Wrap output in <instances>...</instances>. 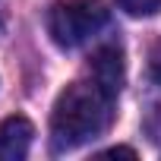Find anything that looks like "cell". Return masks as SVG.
<instances>
[{
	"label": "cell",
	"mask_w": 161,
	"mask_h": 161,
	"mask_svg": "<svg viewBox=\"0 0 161 161\" xmlns=\"http://www.w3.org/2000/svg\"><path fill=\"white\" fill-rule=\"evenodd\" d=\"M145 133H148L152 142H161V104L152 108V114H148V120H145Z\"/></svg>",
	"instance_id": "8992f818"
},
{
	"label": "cell",
	"mask_w": 161,
	"mask_h": 161,
	"mask_svg": "<svg viewBox=\"0 0 161 161\" xmlns=\"http://www.w3.org/2000/svg\"><path fill=\"white\" fill-rule=\"evenodd\" d=\"M35 126L29 117H7L0 120V161H22L32 148Z\"/></svg>",
	"instance_id": "277c9868"
},
{
	"label": "cell",
	"mask_w": 161,
	"mask_h": 161,
	"mask_svg": "<svg viewBox=\"0 0 161 161\" xmlns=\"http://www.w3.org/2000/svg\"><path fill=\"white\" fill-rule=\"evenodd\" d=\"M108 22V10L98 0H60L47 10V35L57 47L86 44Z\"/></svg>",
	"instance_id": "7a4b0ae2"
},
{
	"label": "cell",
	"mask_w": 161,
	"mask_h": 161,
	"mask_svg": "<svg viewBox=\"0 0 161 161\" xmlns=\"http://www.w3.org/2000/svg\"><path fill=\"white\" fill-rule=\"evenodd\" d=\"M152 76L161 82V41L155 44V51H152Z\"/></svg>",
	"instance_id": "52a82bcc"
},
{
	"label": "cell",
	"mask_w": 161,
	"mask_h": 161,
	"mask_svg": "<svg viewBox=\"0 0 161 161\" xmlns=\"http://www.w3.org/2000/svg\"><path fill=\"white\" fill-rule=\"evenodd\" d=\"M114 95H108L95 79L92 82H69L51 111V145L54 152H73L98 139L111 126Z\"/></svg>",
	"instance_id": "6da1fadb"
},
{
	"label": "cell",
	"mask_w": 161,
	"mask_h": 161,
	"mask_svg": "<svg viewBox=\"0 0 161 161\" xmlns=\"http://www.w3.org/2000/svg\"><path fill=\"white\" fill-rule=\"evenodd\" d=\"M101 158H136V152H133V148H123V145H117V148H108V152H101Z\"/></svg>",
	"instance_id": "ba28073f"
},
{
	"label": "cell",
	"mask_w": 161,
	"mask_h": 161,
	"mask_svg": "<svg viewBox=\"0 0 161 161\" xmlns=\"http://www.w3.org/2000/svg\"><path fill=\"white\" fill-rule=\"evenodd\" d=\"M89 69H92V79L117 98V92L123 89V76H126V63H123V51L117 44H104L92 54L89 60Z\"/></svg>",
	"instance_id": "3957f363"
},
{
	"label": "cell",
	"mask_w": 161,
	"mask_h": 161,
	"mask_svg": "<svg viewBox=\"0 0 161 161\" xmlns=\"http://www.w3.org/2000/svg\"><path fill=\"white\" fill-rule=\"evenodd\" d=\"M117 7H120L126 16L142 19V16H155V13L161 10V0H117Z\"/></svg>",
	"instance_id": "5b68a950"
}]
</instances>
